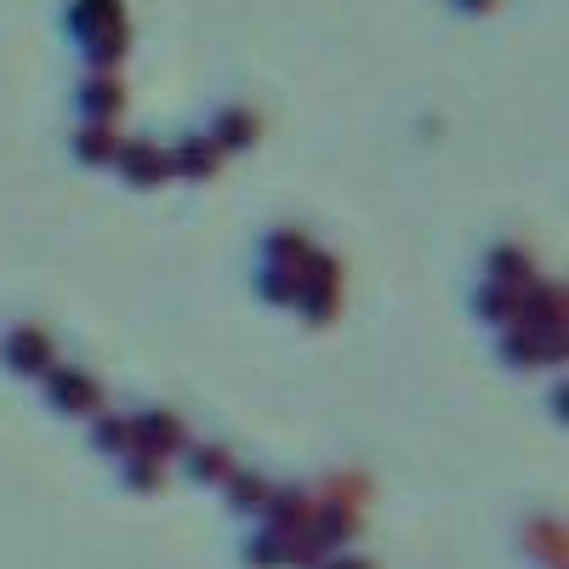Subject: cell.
I'll return each mask as SVG.
<instances>
[{"mask_svg": "<svg viewBox=\"0 0 569 569\" xmlns=\"http://www.w3.org/2000/svg\"><path fill=\"white\" fill-rule=\"evenodd\" d=\"M297 284H302V273H297V268H279V262H262V257H251V268H246V291H251V302H257V308H279V313H291Z\"/></svg>", "mask_w": 569, "mask_h": 569, "instance_id": "obj_22", "label": "cell"}, {"mask_svg": "<svg viewBox=\"0 0 569 569\" xmlns=\"http://www.w3.org/2000/svg\"><path fill=\"white\" fill-rule=\"evenodd\" d=\"M109 171H114V182L126 188V194H160V188H171L166 137H154V131H126Z\"/></svg>", "mask_w": 569, "mask_h": 569, "instance_id": "obj_4", "label": "cell"}, {"mask_svg": "<svg viewBox=\"0 0 569 569\" xmlns=\"http://www.w3.org/2000/svg\"><path fill=\"white\" fill-rule=\"evenodd\" d=\"M268 490H273V472L240 461V467L228 472V485H222L217 496H222V512H228V518H240V525H257L262 507H268Z\"/></svg>", "mask_w": 569, "mask_h": 569, "instance_id": "obj_15", "label": "cell"}, {"mask_svg": "<svg viewBox=\"0 0 569 569\" xmlns=\"http://www.w3.org/2000/svg\"><path fill=\"white\" fill-rule=\"evenodd\" d=\"M109 467H114V485L126 496H137V501H154V496L171 490V461H154V456H142V450H131V456H120Z\"/></svg>", "mask_w": 569, "mask_h": 569, "instance_id": "obj_23", "label": "cell"}, {"mask_svg": "<svg viewBox=\"0 0 569 569\" xmlns=\"http://www.w3.org/2000/svg\"><path fill=\"white\" fill-rule=\"evenodd\" d=\"M137 52V29L131 23H114V29H98V34H86L74 40V63L80 69H103V74H120Z\"/></svg>", "mask_w": 569, "mask_h": 569, "instance_id": "obj_18", "label": "cell"}, {"mask_svg": "<svg viewBox=\"0 0 569 569\" xmlns=\"http://www.w3.org/2000/svg\"><path fill=\"white\" fill-rule=\"evenodd\" d=\"M171 467H182V479L194 485V490H222L228 472L240 467V450L222 445V439H188L182 456H177Z\"/></svg>", "mask_w": 569, "mask_h": 569, "instance_id": "obj_12", "label": "cell"}, {"mask_svg": "<svg viewBox=\"0 0 569 569\" xmlns=\"http://www.w3.org/2000/svg\"><path fill=\"white\" fill-rule=\"evenodd\" d=\"M342 308H348V268L330 246H313L308 262H302V284H297L291 313H297L302 330H330L342 319Z\"/></svg>", "mask_w": 569, "mask_h": 569, "instance_id": "obj_1", "label": "cell"}, {"mask_svg": "<svg viewBox=\"0 0 569 569\" xmlns=\"http://www.w3.org/2000/svg\"><path fill=\"white\" fill-rule=\"evenodd\" d=\"M467 319L479 330H507L518 325V284H490V279H472L467 284Z\"/></svg>", "mask_w": 569, "mask_h": 569, "instance_id": "obj_19", "label": "cell"}, {"mask_svg": "<svg viewBox=\"0 0 569 569\" xmlns=\"http://www.w3.org/2000/svg\"><path fill=\"white\" fill-rule=\"evenodd\" d=\"M507 0H445V12L450 18H490V12H501Z\"/></svg>", "mask_w": 569, "mask_h": 569, "instance_id": "obj_27", "label": "cell"}, {"mask_svg": "<svg viewBox=\"0 0 569 569\" xmlns=\"http://www.w3.org/2000/svg\"><path fill=\"white\" fill-rule=\"evenodd\" d=\"M114 23H131L126 0H58V29L69 34V46L98 29H114Z\"/></svg>", "mask_w": 569, "mask_h": 569, "instance_id": "obj_21", "label": "cell"}, {"mask_svg": "<svg viewBox=\"0 0 569 569\" xmlns=\"http://www.w3.org/2000/svg\"><path fill=\"white\" fill-rule=\"evenodd\" d=\"M34 393H40V405L52 410L58 421H86L91 410L109 405V393H103L98 376H91L86 365H69V359H52V365H46L40 382H34Z\"/></svg>", "mask_w": 569, "mask_h": 569, "instance_id": "obj_3", "label": "cell"}, {"mask_svg": "<svg viewBox=\"0 0 569 569\" xmlns=\"http://www.w3.org/2000/svg\"><path fill=\"white\" fill-rule=\"evenodd\" d=\"M313 569H382V563H376V558H365L359 547H342V552H325Z\"/></svg>", "mask_w": 569, "mask_h": 569, "instance_id": "obj_26", "label": "cell"}, {"mask_svg": "<svg viewBox=\"0 0 569 569\" xmlns=\"http://www.w3.org/2000/svg\"><path fill=\"white\" fill-rule=\"evenodd\" d=\"M86 450L91 456H103V461H120V456H131V410H91L86 421Z\"/></svg>", "mask_w": 569, "mask_h": 569, "instance_id": "obj_24", "label": "cell"}, {"mask_svg": "<svg viewBox=\"0 0 569 569\" xmlns=\"http://www.w3.org/2000/svg\"><path fill=\"white\" fill-rule=\"evenodd\" d=\"M313 507H319V496H313L308 479H273L268 507H262L257 525H273V530H284V536H302L308 518H313Z\"/></svg>", "mask_w": 569, "mask_h": 569, "instance_id": "obj_14", "label": "cell"}, {"mask_svg": "<svg viewBox=\"0 0 569 569\" xmlns=\"http://www.w3.org/2000/svg\"><path fill=\"white\" fill-rule=\"evenodd\" d=\"M58 359V337L40 319H7L0 325V370L18 382H40V370Z\"/></svg>", "mask_w": 569, "mask_h": 569, "instance_id": "obj_6", "label": "cell"}, {"mask_svg": "<svg viewBox=\"0 0 569 569\" xmlns=\"http://www.w3.org/2000/svg\"><path fill=\"white\" fill-rule=\"evenodd\" d=\"M166 154H171V182H182V188H206V182H217L222 177V149L194 126V131H177L171 142H166Z\"/></svg>", "mask_w": 569, "mask_h": 569, "instance_id": "obj_10", "label": "cell"}, {"mask_svg": "<svg viewBox=\"0 0 569 569\" xmlns=\"http://www.w3.org/2000/svg\"><path fill=\"white\" fill-rule=\"evenodd\" d=\"M200 131L222 149V160H240V154L262 149V137H268V114H262L257 103H246V98H222V103H211V114H206V126H200Z\"/></svg>", "mask_w": 569, "mask_h": 569, "instance_id": "obj_7", "label": "cell"}, {"mask_svg": "<svg viewBox=\"0 0 569 569\" xmlns=\"http://www.w3.org/2000/svg\"><path fill=\"white\" fill-rule=\"evenodd\" d=\"M541 382H547V393H541V410H547V421H552V427H563V405H569L563 370H558V376H541Z\"/></svg>", "mask_w": 569, "mask_h": 569, "instance_id": "obj_25", "label": "cell"}, {"mask_svg": "<svg viewBox=\"0 0 569 569\" xmlns=\"http://www.w3.org/2000/svg\"><path fill=\"white\" fill-rule=\"evenodd\" d=\"M233 563L240 569H297V536H284L273 525H251L233 541Z\"/></svg>", "mask_w": 569, "mask_h": 569, "instance_id": "obj_16", "label": "cell"}, {"mask_svg": "<svg viewBox=\"0 0 569 569\" xmlns=\"http://www.w3.org/2000/svg\"><path fill=\"white\" fill-rule=\"evenodd\" d=\"M518 325H541V330H569V297L558 273H536L530 284H518Z\"/></svg>", "mask_w": 569, "mask_h": 569, "instance_id": "obj_13", "label": "cell"}, {"mask_svg": "<svg viewBox=\"0 0 569 569\" xmlns=\"http://www.w3.org/2000/svg\"><path fill=\"white\" fill-rule=\"evenodd\" d=\"M490 353L512 376H558L569 359V330H541V325H507L490 337Z\"/></svg>", "mask_w": 569, "mask_h": 569, "instance_id": "obj_2", "label": "cell"}, {"mask_svg": "<svg viewBox=\"0 0 569 569\" xmlns=\"http://www.w3.org/2000/svg\"><path fill=\"white\" fill-rule=\"evenodd\" d=\"M120 137H126V131H120L114 120H74L63 142H69V160H74L80 171H109Z\"/></svg>", "mask_w": 569, "mask_h": 569, "instance_id": "obj_17", "label": "cell"}, {"mask_svg": "<svg viewBox=\"0 0 569 569\" xmlns=\"http://www.w3.org/2000/svg\"><path fill=\"white\" fill-rule=\"evenodd\" d=\"M512 558L525 569H563L569 563V536H563V518L558 507H525L512 518Z\"/></svg>", "mask_w": 569, "mask_h": 569, "instance_id": "obj_5", "label": "cell"}, {"mask_svg": "<svg viewBox=\"0 0 569 569\" xmlns=\"http://www.w3.org/2000/svg\"><path fill=\"white\" fill-rule=\"evenodd\" d=\"M131 91H126V74H103V69H80L74 86H69V109L74 120H114L126 114Z\"/></svg>", "mask_w": 569, "mask_h": 569, "instance_id": "obj_9", "label": "cell"}, {"mask_svg": "<svg viewBox=\"0 0 569 569\" xmlns=\"http://www.w3.org/2000/svg\"><path fill=\"white\" fill-rule=\"evenodd\" d=\"M536 273H541V257L525 240H512V233L490 240L479 251V262H472V279H490V284H530Z\"/></svg>", "mask_w": 569, "mask_h": 569, "instance_id": "obj_11", "label": "cell"}, {"mask_svg": "<svg viewBox=\"0 0 569 569\" xmlns=\"http://www.w3.org/2000/svg\"><path fill=\"white\" fill-rule=\"evenodd\" d=\"M188 439H194V433H188L182 410H171V405H160V399L131 405V450L154 456V461H177Z\"/></svg>", "mask_w": 569, "mask_h": 569, "instance_id": "obj_8", "label": "cell"}, {"mask_svg": "<svg viewBox=\"0 0 569 569\" xmlns=\"http://www.w3.org/2000/svg\"><path fill=\"white\" fill-rule=\"evenodd\" d=\"M319 240L302 228V222H268L257 240H251V257H262V262H279V268H297L302 273V262H308V251H313Z\"/></svg>", "mask_w": 569, "mask_h": 569, "instance_id": "obj_20", "label": "cell"}]
</instances>
